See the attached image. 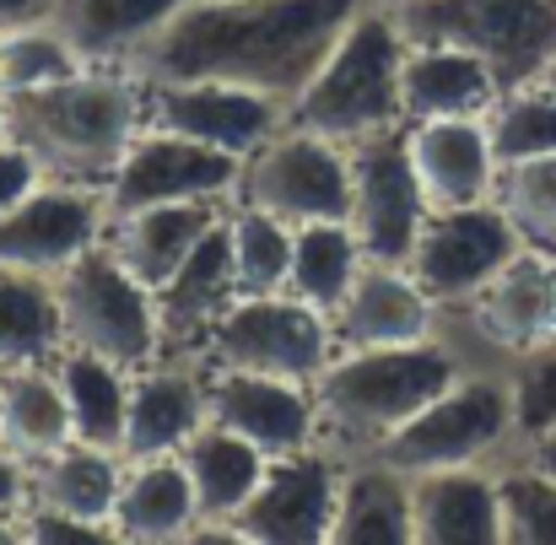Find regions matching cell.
<instances>
[{
	"label": "cell",
	"mask_w": 556,
	"mask_h": 545,
	"mask_svg": "<svg viewBox=\"0 0 556 545\" xmlns=\"http://www.w3.org/2000/svg\"><path fill=\"white\" fill-rule=\"evenodd\" d=\"M497 497H503V541L556 545V476L519 454V465L497 470Z\"/></svg>",
	"instance_id": "38"
},
{
	"label": "cell",
	"mask_w": 556,
	"mask_h": 545,
	"mask_svg": "<svg viewBox=\"0 0 556 545\" xmlns=\"http://www.w3.org/2000/svg\"><path fill=\"white\" fill-rule=\"evenodd\" d=\"M336 545H416L410 476L383 454H352L336 503Z\"/></svg>",
	"instance_id": "28"
},
{
	"label": "cell",
	"mask_w": 556,
	"mask_h": 545,
	"mask_svg": "<svg viewBox=\"0 0 556 545\" xmlns=\"http://www.w3.org/2000/svg\"><path fill=\"white\" fill-rule=\"evenodd\" d=\"M141 87H147V125L232 157H254L287 125V109L276 98L232 81H141Z\"/></svg>",
	"instance_id": "15"
},
{
	"label": "cell",
	"mask_w": 556,
	"mask_h": 545,
	"mask_svg": "<svg viewBox=\"0 0 556 545\" xmlns=\"http://www.w3.org/2000/svg\"><path fill=\"white\" fill-rule=\"evenodd\" d=\"M119 486H125V454L98 448V443H81V438L33 465V503H38V508L76 514V519L114 524ZM114 541H119V535H114Z\"/></svg>",
	"instance_id": "30"
},
{
	"label": "cell",
	"mask_w": 556,
	"mask_h": 545,
	"mask_svg": "<svg viewBox=\"0 0 556 545\" xmlns=\"http://www.w3.org/2000/svg\"><path fill=\"white\" fill-rule=\"evenodd\" d=\"M410 519H416V545H497L503 497L492 459L410 476Z\"/></svg>",
	"instance_id": "20"
},
{
	"label": "cell",
	"mask_w": 556,
	"mask_h": 545,
	"mask_svg": "<svg viewBox=\"0 0 556 545\" xmlns=\"http://www.w3.org/2000/svg\"><path fill=\"white\" fill-rule=\"evenodd\" d=\"M346 157H352V232L363 254L383 265H405L432 211L427 189L416 179L410 147H405V125L352 141Z\"/></svg>",
	"instance_id": "11"
},
{
	"label": "cell",
	"mask_w": 556,
	"mask_h": 545,
	"mask_svg": "<svg viewBox=\"0 0 556 545\" xmlns=\"http://www.w3.org/2000/svg\"><path fill=\"white\" fill-rule=\"evenodd\" d=\"M189 0H54L49 22L87 65H130Z\"/></svg>",
	"instance_id": "27"
},
{
	"label": "cell",
	"mask_w": 556,
	"mask_h": 545,
	"mask_svg": "<svg viewBox=\"0 0 556 545\" xmlns=\"http://www.w3.org/2000/svg\"><path fill=\"white\" fill-rule=\"evenodd\" d=\"M346 454L330 443H308L298 454L270 459L260 492L232 519V541L254 545H314L336 535V503H341Z\"/></svg>",
	"instance_id": "12"
},
{
	"label": "cell",
	"mask_w": 556,
	"mask_h": 545,
	"mask_svg": "<svg viewBox=\"0 0 556 545\" xmlns=\"http://www.w3.org/2000/svg\"><path fill=\"white\" fill-rule=\"evenodd\" d=\"M238 179H243V157L200 147L189 136L141 125V136L130 141L125 163L109 179V221L163 205V200H238Z\"/></svg>",
	"instance_id": "13"
},
{
	"label": "cell",
	"mask_w": 556,
	"mask_h": 545,
	"mask_svg": "<svg viewBox=\"0 0 556 545\" xmlns=\"http://www.w3.org/2000/svg\"><path fill=\"white\" fill-rule=\"evenodd\" d=\"M497 205L519 227L525 249H541L556 259V152L530 157V163H508L497 174Z\"/></svg>",
	"instance_id": "37"
},
{
	"label": "cell",
	"mask_w": 556,
	"mask_h": 545,
	"mask_svg": "<svg viewBox=\"0 0 556 545\" xmlns=\"http://www.w3.org/2000/svg\"><path fill=\"white\" fill-rule=\"evenodd\" d=\"M405 147H410L416 179H421L432 205H470V200H492L497 194V174L503 168H497V152H492L486 114L405 125Z\"/></svg>",
	"instance_id": "22"
},
{
	"label": "cell",
	"mask_w": 556,
	"mask_h": 545,
	"mask_svg": "<svg viewBox=\"0 0 556 545\" xmlns=\"http://www.w3.org/2000/svg\"><path fill=\"white\" fill-rule=\"evenodd\" d=\"M205 383H211V421L243 432L270 459L319 443L314 383L265 378V372H227V367H205Z\"/></svg>",
	"instance_id": "18"
},
{
	"label": "cell",
	"mask_w": 556,
	"mask_h": 545,
	"mask_svg": "<svg viewBox=\"0 0 556 545\" xmlns=\"http://www.w3.org/2000/svg\"><path fill=\"white\" fill-rule=\"evenodd\" d=\"M114 535L141 545L200 541V503L189 486V470L179 454L163 459H125V486L114 503Z\"/></svg>",
	"instance_id": "26"
},
{
	"label": "cell",
	"mask_w": 556,
	"mask_h": 545,
	"mask_svg": "<svg viewBox=\"0 0 556 545\" xmlns=\"http://www.w3.org/2000/svg\"><path fill=\"white\" fill-rule=\"evenodd\" d=\"M238 200L308 227V221H352V157L341 141L281 125L254 157H243Z\"/></svg>",
	"instance_id": "10"
},
{
	"label": "cell",
	"mask_w": 556,
	"mask_h": 545,
	"mask_svg": "<svg viewBox=\"0 0 556 545\" xmlns=\"http://www.w3.org/2000/svg\"><path fill=\"white\" fill-rule=\"evenodd\" d=\"M514 443V389L497 372L465 367L427 410H416L378 454L405 476L448 470V465H486Z\"/></svg>",
	"instance_id": "8"
},
{
	"label": "cell",
	"mask_w": 556,
	"mask_h": 545,
	"mask_svg": "<svg viewBox=\"0 0 556 545\" xmlns=\"http://www.w3.org/2000/svg\"><path fill=\"white\" fill-rule=\"evenodd\" d=\"M372 5H389V11H394V5H405V0H372Z\"/></svg>",
	"instance_id": "47"
},
{
	"label": "cell",
	"mask_w": 556,
	"mask_h": 545,
	"mask_svg": "<svg viewBox=\"0 0 556 545\" xmlns=\"http://www.w3.org/2000/svg\"><path fill=\"white\" fill-rule=\"evenodd\" d=\"M60 287V314H65V335L81 352H98L109 363L141 367L163 363V319H157V292L103 243H92L76 265H65L54 276Z\"/></svg>",
	"instance_id": "6"
},
{
	"label": "cell",
	"mask_w": 556,
	"mask_h": 545,
	"mask_svg": "<svg viewBox=\"0 0 556 545\" xmlns=\"http://www.w3.org/2000/svg\"><path fill=\"white\" fill-rule=\"evenodd\" d=\"M497 98H503V87H497V76L486 71L481 54L454 49V43H410L405 49V71H400L405 125L492 114Z\"/></svg>",
	"instance_id": "24"
},
{
	"label": "cell",
	"mask_w": 556,
	"mask_h": 545,
	"mask_svg": "<svg viewBox=\"0 0 556 545\" xmlns=\"http://www.w3.org/2000/svg\"><path fill=\"white\" fill-rule=\"evenodd\" d=\"M27 541L33 545L114 541V524H98V519H76V514H60V508H38V503H27Z\"/></svg>",
	"instance_id": "40"
},
{
	"label": "cell",
	"mask_w": 556,
	"mask_h": 545,
	"mask_svg": "<svg viewBox=\"0 0 556 545\" xmlns=\"http://www.w3.org/2000/svg\"><path fill=\"white\" fill-rule=\"evenodd\" d=\"M87 71V60L71 49V38L38 16V22H16L0 33V98L11 92H33V87H49V81H65Z\"/></svg>",
	"instance_id": "35"
},
{
	"label": "cell",
	"mask_w": 556,
	"mask_h": 545,
	"mask_svg": "<svg viewBox=\"0 0 556 545\" xmlns=\"http://www.w3.org/2000/svg\"><path fill=\"white\" fill-rule=\"evenodd\" d=\"M372 0H189L130 60L141 81H232L281 109Z\"/></svg>",
	"instance_id": "1"
},
{
	"label": "cell",
	"mask_w": 556,
	"mask_h": 545,
	"mask_svg": "<svg viewBox=\"0 0 556 545\" xmlns=\"http://www.w3.org/2000/svg\"><path fill=\"white\" fill-rule=\"evenodd\" d=\"M336 352H368V346H416L443 335V308L421 292V281L405 265L363 259L346 297L330 308Z\"/></svg>",
	"instance_id": "16"
},
{
	"label": "cell",
	"mask_w": 556,
	"mask_h": 545,
	"mask_svg": "<svg viewBox=\"0 0 556 545\" xmlns=\"http://www.w3.org/2000/svg\"><path fill=\"white\" fill-rule=\"evenodd\" d=\"M179 459H185L194 503H200V541H232V519L260 492V481L270 470V454L254 448L243 432H232L222 421H205L185 443Z\"/></svg>",
	"instance_id": "23"
},
{
	"label": "cell",
	"mask_w": 556,
	"mask_h": 545,
	"mask_svg": "<svg viewBox=\"0 0 556 545\" xmlns=\"http://www.w3.org/2000/svg\"><path fill=\"white\" fill-rule=\"evenodd\" d=\"M541 81H546V87H552V92H556V60H552V65H546V76H541Z\"/></svg>",
	"instance_id": "45"
},
{
	"label": "cell",
	"mask_w": 556,
	"mask_h": 545,
	"mask_svg": "<svg viewBox=\"0 0 556 545\" xmlns=\"http://www.w3.org/2000/svg\"><path fill=\"white\" fill-rule=\"evenodd\" d=\"M405 43H454L486 60L503 92L530 87L556 60V0H405Z\"/></svg>",
	"instance_id": "5"
},
{
	"label": "cell",
	"mask_w": 556,
	"mask_h": 545,
	"mask_svg": "<svg viewBox=\"0 0 556 545\" xmlns=\"http://www.w3.org/2000/svg\"><path fill=\"white\" fill-rule=\"evenodd\" d=\"M486 130H492L497 168L530 163V157H552L556 152V92L546 81H530V87L503 92L492 103V114H486Z\"/></svg>",
	"instance_id": "36"
},
{
	"label": "cell",
	"mask_w": 556,
	"mask_h": 545,
	"mask_svg": "<svg viewBox=\"0 0 556 545\" xmlns=\"http://www.w3.org/2000/svg\"><path fill=\"white\" fill-rule=\"evenodd\" d=\"M508 389H514V443H530L535 432L556 427V335L508 363Z\"/></svg>",
	"instance_id": "39"
},
{
	"label": "cell",
	"mask_w": 556,
	"mask_h": 545,
	"mask_svg": "<svg viewBox=\"0 0 556 545\" xmlns=\"http://www.w3.org/2000/svg\"><path fill=\"white\" fill-rule=\"evenodd\" d=\"M476 341L497 357H525L556 335V259L541 249H519L465 308H454Z\"/></svg>",
	"instance_id": "17"
},
{
	"label": "cell",
	"mask_w": 556,
	"mask_h": 545,
	"mask_svg": "<svg viewBox=\"0 0 556 545\" xmlns=\"http://www.w3.org/2000/svg\"><path fill=\"white\" fill-rule=\"evenodd\" d=\"M54 372H60V389H65L76 438L119 454V443H125V410H130V367L109 363L98 352H81V346H65L54 357Z\"/></svg>",
	"instance_id": "32"
},
{
	"label": "cell",
	"mask_w": 556,
	"mask_h": 545,
	"mask_svg": "<svg viewBox=\"0 0 556 545\" xmlns=\"http://www.w3.org/2000/svg\"><path fill=\"white\" fill-rule=\"evenodd\" d=\"M525 249L519 227L508 221V211L492 200H470V205H432L421 221V238L405 259V270L421 281V292L454 314L465 308L514 254Z\"/></svg>",
	"instance_id": "9"
},
{
	"label": "cell",
	"mask_w": 556,
	"mask_h": 545,
	"mask_svg": "<svg viewBox=\"0 0 556 545\" xmlns=\"http://www.w3.org/2000/svg\"><path fill=\"white\" fill-rule=\"evenodd\" d=\"M33 503V465L0 443V519H22Z\"/></svg>",
	"instance_id": "42"
},
{
	"label": "cell",
	"mask_w": 556,
	"mask_h": 545,
	"mask_svg": "<svg viewBox=\"0 0 556 545\" xmlns=\"http://www.w3.org/2000/svg\"><path fill=\"white\" fill-rule=\"evenodd\" d=\"M109 238V194L92 183L43 179L0 216V265L60 276L92 243Z\"/></svg>",
	"instance_id": "14"
},
{
	"label": "cell",
	"mask_w": 556,
	"mask_h": 545,
	"mask_svg": "<svg viewBox=\"0 0 556 545\" xmlns=\"http://www.w3.org/2000/svg\"><path fill=\"white\" fill-rule=\"evenodd\" d=\"M405 49L410 43H405L394 11L363 5L352 16V27L336 38V49L325 54V65L314 71V81L287 103V125L330 136L341 147L368 141L378 130H400L405 125V109H400Z\"/></svg>",
	"instance_id": "4"
},
{
	"label": "cell",
	"mask_w": 556,
	"mask_h": 545,
	"mask_svg": "<svg viewBox=\"0 0 556 545\" xmlns=\"http://www.w3.org/2000/svg\"><path fill=\"white\" fill-rule=\"evenodd\" d=\"M43 179H49V174L38 168V157L5 136V141H0V216H5L16 200H27V194H33Z\"/></svg>",
	"instance_id": "41"
},
{
	"label": "cell",
	"mask_w": 556,
	"mask_h": 545,
	"mask_svg": "<svg viewBox=\"0 0 556 545\" xmlns=\"http://www.w3.org/2000/svg\"><path fill=\"white\" fill-rule=\"evenodd\" d=\"M227 243H232V276H238V297H260V292H287V276H292V243H298V227L249 205V200H232L227 211Z\"/></svg>",
	"instance_id": "34"
},
{
	"label": "cell",
	"mask_w": 556,
	"mask_h": 545,
	"mask_svg": "<svg viewBox=\"0 0 556 545\" xmlns=\"http://www.w3.org/2000/svg\"><path fill=\"white\" fill-rule=\"evenodd\" d=\"M363 243L352 232V221H308L298 227V243H292V276H287V292L314 303L319 314H330L346 287L357 281L363 270Z\"/></svg>",
	"instance_id": "33"
},
{
	"label": "cell",
	"mask_w": 556,
	"mask_h": 545,
	"mask_svg": "<svg viewBox=\"0 0 556 545\" xmlns=\"http://www.w3.org/2000/svg\"><path fill=\"white\" fill-rule=\"evenodd\" d=\"M5 136L38 157L49 179L109 189L130 141L147 125V87L130 65H87L65 81L11 92Z\"/></svg>",
	"instance_id": "2"
},
{
	"label": "cell",
	"mask_w": 556,
	"mask_h": 545,
	"mask_svg": "<svg viewBox=\"0 0 556 545\" xmlns=\"http://www.w3.org/2000/svg\"><path fill=\"white\" fill-rule=\"evenodd\" d=\"M0 443L16 459H27V465H38L54 448L76 443L71 405H65V389H60L54 363L0 367Z\"/></svg>",
	"instance_id": "29"
},
{
	"label": "cell",
	"mask_w": 556,
	"mask_h": 545,
	"mask_svg": "<svg viewBox=\"0 0 556 545\" xmlns=\"http://www.w3.org/2000/svg\"><path fill=\"white\" fill-rule=\"evenodd\" d=\"M465 352L448 335L416 341V346H368V352H336L330 367L314 378L319 405V443L336 454H378L416 410H427L459 372Z\"/></svg>",
	"instance_id": "3"
},
{
	"label": "cell",
	"mask_w": 556,
	"mask_h": 545,
	"mask_svg": "<svg viewBox=\"0 0 556 545\" xmlns=\"http://www.w3.org/2000/svg\"><path fill=\"white\" fill-rule=\"evenodd\" d=\"M232 211V205H227ZM238 297L232 276V243H227V216L189 249V259L157 287V319H163V352L194 363L205 330L222 319V308Z\"/></svg>",
	"instance_id": "21"
},
{
	"label": "cell",
	"mask_w": 556,
	"mask_h": 545,
	"mask_svg": "<svg viewBox=\"0 0 556 545\" xmlns=\"http://www.w3.org/2000/svg\"><path fill=\"white\" fill-rule=\"evenodd\" d=\"M211 421V383L205 367L185 357H163V363L130 372V410H125V443L119 454L136 459H163V454H185V443Z\"/></svg>",
	"instance_id": "19"
},
{
	"label": "cell",
	"mask_w": 556,
	"mask_h": 545,
	"mask_svg": "<svg viewBox=\"0 0 556 545\" xmlns=\"http://www.w3.org/2000/svg\"><path fill=\"white\" fill-rule=\"evenodd\" d=\"M519 454H525L530 465H541L546 476H556V427H546V432H535L530 443H519Z\"/></svg>",
	"instance_id": "43"
},
{
	"label": "cell",
	"mask_w": 556,
	"mask_h": 545,
	"mask_svg": "<svg viewBox=\"0 0 556 545\" xmlns=\"http://www.w3.org/2000/svg\"><path fill=\"white\" fill-rule=\"evenodd\" d=\"M336 357L330 314L292 292H260V297H232L222 319L205 330L194 363L227 367V372H265V378H292L314 383Z\"/></svg>",
	"instance_id": "7"
},
{
	"label": "cell",
	"mask_w": 556,
	"mask_h": 545,
	"mask_svg": "<svg viewBox=\"0 0 556 545\" xmlns=\"http://www.w3.org/2000/svg\"><path fill=\"white\" fill-rule=\"evenodd\" d=\"M227 205L232 200H163V205L114 216L109 221V249L157 292L189 259V249L227 216Z\"/></svg>",
	"instance_id": "25"
},
{
	"label": "cell",
	"mask_w": 556,
	"mask_h": 545,
	"mask_svg": "<svg viewBox=\"0 0 556 545\" xmlns=\"http://www.w3.org/2000/svg\"><path fill=\"white\" fill-rule=\"evenodd\" d=\"M71 346L54 276L0 265V367H43Z\"/></svg>",
	"instance_id": "31"
},
{
	"label": "cell",
	"mask_w": 556,
	"mask_h": 545,
	"mask_svg": "<svg viewBox=\"0 0 556 545\" xmlns=\"http://www.w3.org/2000/svg\"><path fill=\"white\" fill-rule=\"evenodd\" d=\"M49 5H54V0H0V33L16 27V22H38V16H49Z\"/></svg>",
	"instance_id": "44"
},
{
	"label": "cell",
	"mask_w": 556,
	"mask_h": 545,
	"mask_svg": "<svg viewBox=\"0 0 556 545\" xmlns=\"http://www.w3.org/2000/svg\"><path fill=\"white\" fill-rule=\"evenodd\" d=\"M0 141H5V103H0Z\"/></svg>",
	"instance_id": "46"
}]
</instances>
